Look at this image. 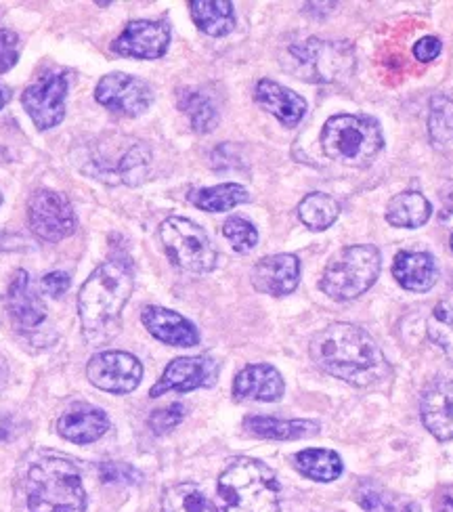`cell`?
<instances>
[{"mask_svg":"<svg viewBox=\"0 0 453 512\" xmlns=\"http://www.w3.org/2000/svg\"><path fill=\"white\" fill-rule=\"evenodd\" d=\"M170 47V26L166 21L137 19L112 42V51L131 59H160Z\"/></svg>","mask_w":453,"mask_h":512,"instance_id":"15","label":"cell"},{"mask_svg":"<svg viewBox=\"0 0 453 512\" xmlns=\"http://www.w3.org/2000/svg\"><path fill=\"white\" fill-rule=\"evenodd\" d=\"M162 512H221L214 502L193 483L168 487L162 496Z\"/></svg>","mask_w":453,"mask_h":512,"instance_id":"32","label":"cell"},{"mask_svg":"<svg viewBox=\"0 0 453 512\" xmlns=\"http://www.w3.org/2000/svg\"><path fill=\"white\" fill-rule=\"evenodd\" d=\"M292 460L300 475L321 483H330L338 479L344 471L342 458L332 450H315V447H311V450L298 452Z\"/></svg>","mask_w":453,"mask_h":512,"instance_id":"27","label":"cell"},{"mask_svg":"<svg viewBox=\"0 0 453 512\" xmlns=\"http://www.w3.org/2000/svg\"><path fill=\"white\" fill-rule=\"evenodd\" d=\"M30 512H84L86 494L78 466L49 456L34 462L26 479Z\"/></svg>","mask_w":453,"mask_h":512,"instance_id":"3","label":"cell"},{"mask_svg":"<svg viewBox=\"0 0 453 512\" xmlns=\"http://www.w3.org/2000/svg\"><path fill=\"white\" fill-rule=\"evenodd\" d=\"M86 376H89L93 387L105 393L126 395L141 384L143 366L131 353L101 351L91 357L89 366H86Z\"/></svg>","mask_w":453,"mask_h":512,"instance_id":"13","label":"cell"},{"mask_svg":"<svg viewBox=\"0 0 453 512\" xmlns=\"http://www.w3.org/2000/svg\"><path fill=\"white\" fill-rule=\"evenodd\" d=\"M428 135L437 147H445L453 141V99L443 93L430 99Z\"/></svg>","mask_w":453,"mask_h":512,"instance_id":"33","label":"cell"},{"mask_svg":"<svg viewBox=\"0 0 453 512\" xmlns=\"http://www.w3.org/2000/svg\"><path fill=\"white\" fill-rule=\"evenodd\" d=\"M72 286V280L68 273L63 271H53V273H47L45 277H42V288H45V292L53 298H59L61 294H66Z\"/></svg>","mask_w":453,"mask_h":512,"instance_id":"39","label":"cell"},{"mask_svg":"<svg viewBox=\"0 0 453 512\" xmlns=\"http://www.w3.org/2000/svg\"><path fill=\"white\" fill-rule=\"evenodd\" d=\"M309 351L317 368L355 387H372L391 374L372 334L355 324L338 322L323 328L313 336Z\"/></svg>","mask_w":453,"mask_h":512,"instance_id":"1","label":"cell"},{"mask_svg":"<svg viewBox=\"0 0 453 512\" xmlns=\"http://www.w3.org/2000/svg\"><path fill=\"white\" fill-rule=\"evenodd\" d=\"M59 435L78 445H89L110 431V418L95 405L76 403L59 418Z\"/></svg>","mask_w":453,"mask_h":512,"instance_id":"21","label":"cell"},{"mask_svg":"<svg viewBox=\"0 0 453 512\" xmlns=\"http://www.w3.org/2000/svg\"><path fill=\"white\" fill-rule=\"evenodd\" d=\"M420 418L435 439H453V380L439 378L428 384L420 399Z\"/></svg>","mask_w":453,"mask_h":512,"instance_id":"16","label":"cell"},{"mask_svg":"<svg viewBox=\"0 0 453 512\" xmlns=\"http://www.w3.org/2000/svg\"><path fill=\"white\" fill-rule=\"evenodd\" d=\"M28 221L42 242H61L76 231L78 219L70 200L53 189H36L28 200Z\"/></svg>","mask_w":453,"mask_h":512,"instance_id":"10","label":"cell"},{"mask_svg":"<svg viewBox=\"0 0 453 512\" xmlns=\"http://www.w3.org/2000/svg\"><path fill=\"white\" fill-rule=\"evenodd\" d=\"M9 101H11V91L0 84V110H3Z\"/></svg>","mask_w":453,"mask_h":512,"instance_id":"42","label":"cell"},{"mask_svg":"<svg viewBox=\"0 0 453 512\" xmlns=\"http://www.w3.org/2000/svg\"><path fill=\"white\" fill-rule=\"evenodd\" d=\"M223 236L231 242L235 252H242V254L254 250L256 244H258L256 227L250 221L242 219V217L227 219L225 225H223Z\"/></svg>","mask_w":453,"mask_h":512,"instance_id":"34","label":"cell"},{"mask_svg":"<svg viewBox=\"0 0 453 512\" xmlns=\"http://www.w3.org/2000/svg\"><path fill=\"white\" fill-rule=\"evenodd\" d=\"M254 99L261 108L269 114H273L284 126L292 128L296 126L307 114V101L302 99L292 89L284 87L275 80L263 78L258 80L254 89Z\"/></svg>","mask_w":453,"mask_h":512,"instance_id":"22","label":"cell"},{"mask_svg":"<svg viewBox=\"0 0 453 512\" xmlns=\"http://www.w3.org/2000/svg\"><path fill=\"white\" fill-rule=\"evenodd\" d=\"M179 110L189 118L191 128L200 135L214 131L219 124V112L208 95L198 89H181L177 95Z\"/></svg>","mask_w":453,"mask_h":512,"instance_id":"29","label":"cell"},{"mask_svg":"<svg viewBox=\"0 0 453 512\" xmlns=\"http://www.w3.org/2000/svg\"><path fill=\"white\" fill-rule=\"evenodd\" d=\"M250 200L248 189L237 183H221L214 187H204L191 191L189 202L206 212H227L235 206L246 204Z\"/></svg>","mask_w":453,"mask_h":512,"instance_id":"28","label":"cell"},{"mask_svg":"<svg viewBox=\"0 0 453 512\" xmlns=\"http://www.w3.org/2000/svg\"><path fill=\"white\" fill-rule=\"evenodd\" d=\"M15 437V422L11 416L0 412V441H9Z\"/></svg>","mask_w":453,"mask_h":512,"instance_id":"41","label":"cell"},{"mask_svg":"<svg viewBox=\"0 0 453 512\" xmlns=\"http://www.w3.org/2000/svg\"><path fill=\"white\" fill-rule=\"evenodd\" d=\"M219 496L223 512H282L275 473L252 458H235L227 464L219 477Z\"/></svg>","mask_w":453,"mask_h":512,"instance_id":"4","label":"cell"},{"mask_svg":"<svg viewBox=\"0 0 453 512\" xmlns=\"http://www.w3.org/2000/svg\"><path fill=\"white\" fill-rule=\"evenodd\" d=\"M430 215H433V206L418 191H403L386 206V221L401 229H418Z\"/></svg>","mask_w":453,"mask_h":512,"instance_id":"26","label":"cell"},{"mask_svg":"<svg viewBox=\"0 0 453 512\" xmlns=\"http://www.w3.org/2000/svg\"><path fill=\"white\" fill-rule=\"evenodd\" d=\"M286 68L307 82H338L353 74L355 49L349 42L309 38L288 49Z\"/></svg>","mask_w":453,"mask_h":512,"instance_id":"7","label":"cell"},{"mask_svg":"<svg viewBox=\"0 0 453 512\" xmlns=\"http://www.w3.org/2000/svg\"><path fill=\"white\" fill-rule=\"evenodd\" d=\"M219 378V361L208 355L202 357H179L166 366L162 378L151 387L149 395L160 397L164 393L177 391L189 393L196 389H208Z\"/></svg>","mask_w":453,"mask_h":512,"instance_id":"14","label":"cell"},{"mask_svg":"<svg viewBox=\"0 0 453 512\" xmlns=\"http://www.w3.org/2000/svg\"><path fill=\"white\" fill-rule=\"evenodd\" d=\"M135 288L131 265L107 261L99 265L78 294V317L89 345H105L120 332L122 309Z\"/></svg>","mask_w":453,"mask_h":512,"instance_id":"2","label":"cell"},{"mask_svg":"<svg viewBox=\"0 0 453 512\" xmlns=\"http://www.w3.org/2000/svg\"><path fill=\"white\" fill-rule=\"evenodd\" d=\"M286 384L269 364H250L233 380V397L237 401H279L284 397Z\"/></svg>","mask_w":453,"mask_h":512,"instance_id":"20","label":"cell"},{"mask_svg":"<svg viewBox=\"0 0 453 512\" xmlns=\"http://www.w3.org/2000/svg\"><path fill=\"white\" fill-rule=\"evenodd\" d=\"M185 418V408L181 403H172L164 410H156L154 414L149 416V429L154 431L156 435H164L183 422Z\"/></svg>","mask_w":453,"mask_h":512,"instance_id":"36","label":"cell"},{"mask_svg":"<svg viewBox=\"0 0 453 512\" xmlns=\"http://www.w3.org/2000/svg\"><path fill=\"white\" fill-rule=\"evenodd\" d=\"M141 322L147 328V332L164 345L196 347L200 343V334L196 326L177 311H170L164 307H145L141 313Z\"/></svg>","mask_w":453,"mask_h":512,"instance_id":"19","label":"cell"},{"mask_svg":"<svg viewBox=\"0 0 453 512\" xmlns=\"http://www.w3.org/2000/svg\"><path fill=\"white\" fill-rule=\"evenodd\" d=\"M99 473L103 483H114V485H135L141 481V473L137 468L126 462H103L99 466Z\"/></svg>","mask_w":453,"mask_h":512,"instance_id":"35","label":"cell"},{"mask_svg":"<svg viewBox=\"0 0 453 512\" xmlns=\"http://www.w3.org/2000/svg\"><path fill=\"white\" fill-rule=\"evenodd\" d=\"M7 305L13 324L21 332H32L47 322V307L36 294L28 271L17 269L7 290Z\"/></svg>","mask_w":453,"mask_h":512,"instance_id":"17","label":"cell"},{"mask_svg":"<svg viewBox=\"0 0 453 512\" xmlns=\"http://www.w3.org/2000/svg\"><path fill=\"white\" fill-rule=\"evenodd\" d=\"M78 168L86 175L110 185H141L151 168V149L143 141L126 143L114 156L105 152L103 145H91L82 154Z\"/></svg>","mask_w":453,"mask_h":512,"instance_id":"8","label":"cell"},{"mask_svg":"<svg viewBox=\"0 0 453 512\" xmlns=\"http://www.w3.org/2000/svg\"><path fill=\"white\" fill-rule=\"evenodd\" d=\"M384 137L378 120L370 116L338 114L321 131V149L330 160L351 168H365L382 152Z\"/></svg>","mask_w":453,"mask_h":512,"instance_id":"5","label":"cell"},{"mask_svg":"<svg viewBox=\"0 0 453 512\" xmlns=\"http://www.w3.org/2000/svg\"><path fill=\"white\" fill-rule=\"evenodd\" d=\"M355 498L365 512H420L416 502L388 492L374 481H363L357 487Z\"/></svg>","mask_w":453,"mask_h":512,"instance_id":"31","label":"cell"},{"mask_svg":"<svg viewBox=\"0 0 453 512\" xmlns=\"http://www.w3.org/2000/svg\"><path fill=\"white\" fill-rule=\"evenodd\" d=\"M449 244H451V250H453V233H451V240H449Z\"/></svg>","mask_w":453,"mask_h":512,"instance_id":"44","label":"cell"},{"mask_svg":"<svg viewBox=\"0 0 453 512\" xmlns=\"http://www.w3.org/2000/svg\"><path fill=\"white\" fill-rule=\"evenodd\" d=\"M300 261L294 254H271L252 269V286L261 294L286 296L298 288Z\"/></svg>","mask_w":453,"mask_h":512,"instance_id":"18","label":"cell"},{"mask_svg":"<svg viewBox=\"0 0 453 512\" xmlns=\"http://www.w3.org/2000/svg\"><path fill=\"white\" fill-rule=\"evenodd\" d=\"M5 378H7V368H5V364H3V359H0V389H3Z\"/></svg>","mask_w":453,"mask_h":512,"instance_id":"43","label":"cell"},{"mask_svg":"<svg viewBox=\"0 0 453 512\" xmlns=\"http://www.w3.org/2000/svg\"><path fill=\"white\" fill-rule=\"evenodd\" d=\"M19 53H21L19 34L9 28L0 30V74H7L17 66Z\"/></svg>","mask_w":453,"mask_h":512,"instance_id":"37","label":"cell"},{"mask_svg":"<svg viewBox=\"0 0 453 512\" xmlns=\"http://www.w3.org/2000/svg\"><path fill=\"white\" fill-rule=\"evenodd\" d=\"M248 435L273 441H294L307 439L319 433V424L313 420H277L267 416H248L244 420Z\"/></svg>","mask_w":453,"mask_h":512,"instance_id":"24","label":"cell"},{"mask_svg":"<svg viewBox=\"0 0 453 512\" xmlns=\"http://www.w3.org/2000/svg\"><path fill=\"white\" fill-rule=\"evenodd\" d=\"M441 49H443L441 38H437V36H424L414 45V57L418 61H422V63H428V61H433V59H437L441 55Z\"/></svg>","mask_w":453,"mask_h":512,"instance_id":"38","label":"cell"},{"mask_svg":"<svg viewBox=\"0 0 453 512\" xmlns=\"http://www.w3.org/2000/svg\"><path fill=\"white\" fill-rule=\"evenodd\" d=\"M340 217V204L321 191L305 196L298 204V219L305 223L311 231H326L330 229Z\"/></svg>","mask_w":453,"mask_h":512,"instance_id":"30","label":"cell"},{"mask_svg":"<svg viewBox=\"0 0 453 512\" xmlns=\"http://www.w3.org/2000/svg\"><path fill=\"white\" fill-rule=\"evenodd\" d=\"M95 99L103 108L126 118L143 116L154 103V89L137 76L114 72L97 82Z\"/></svg>","mask_w":453,"mask_h":512,"instance_id":"11","label":"cell"},{"mask_svg":"<svg viewBox=\"0 0 453 512\" xmlns=\"http://www.w3.org/2000/svg\"><path fill=\"white\" fill-rule=\"evenodd\" d=\"M68 78L63 74L42 76L21 95L26 114L32 118L38 131H49L66 118Z\"/></svg>","mask_w":453,"mask_h":512,"instance_id":"12","label":"cell"},{"mask_svg":"<svg viewBox=\"0 0 453 512\" xmlns=\"http://www.w3.org/2000/svg\"><path fill=\"white\" fill-rule=\"evenodd\" d=\"M382 259L376 246L361 244L340 250L321 275V290L332 301H353L368 292L380 275Z\"/></svg>","mask_w":453,"mask_h":512,"instance_id":"6","label":"cell"},{"mask_svg":"<svg viewBox=\"0 0 453 512\" xmlns=\"http://www.w3.org/2000/svg\"><path fill=\"white\" fill-rule=\"evenodd\" d=\"M393 277L409 292H428L437 284L439 269L428 252H399L393 263Z\"/></svg>","mask_w":453,"mask_h":512,"instance_id":"23","label":"cell"},{"mask_svg":"<svg viewBox=\"0 0 453 512\" xmlns=\"http://www.w3.org/2000/svg\"><path fill=\"white\" fill-rule=\"evenodd\" d=\"M0 204H3V194H0Z\"/></svg>","mask_w":453,"mask_h":512,"instance_id":"45","label":"cell"},{"mask_svg":"<svg viewBox=\"0 0 453 512\" xmlns=\"http://www.w3.org/2000/svg\"><path fill=\"white\" fill-rule=\"evenodd\" d=\"M160 240L172 265L189 273H210L219 254L206 231L189 219L170 217L160 225Z\"/></svg>","mask_w":453,"mask_h":512,"instance_id":"9","label":"cell"},{"mask_svg":"<svg viewBox=\"0 0 453 512\" xmlns=\"http://www.w3.org/2000/svg\"><path fill=\"white\" fill-rule=\"evenodd\" d=\"M435 512H453V485L445 487L443 492L437 496Z\"/></svg>","mask_w":453,"mask_h":512,"instance_id":"40","label":"cell"},{"mask_svg":"<svg viewBox=\"0 0 453 512\" xmlns=\"http://www.w3.org/2000/svg\"><path fill=\"white\" fill-rule=\"evenodd\" d=\"M191 19L208 36H227L235 28V9L229 0H191Z\"/></svg>","mask_w":453,"mask_h":512,"instance_id":"25","label":"cell"}]
</instances>
